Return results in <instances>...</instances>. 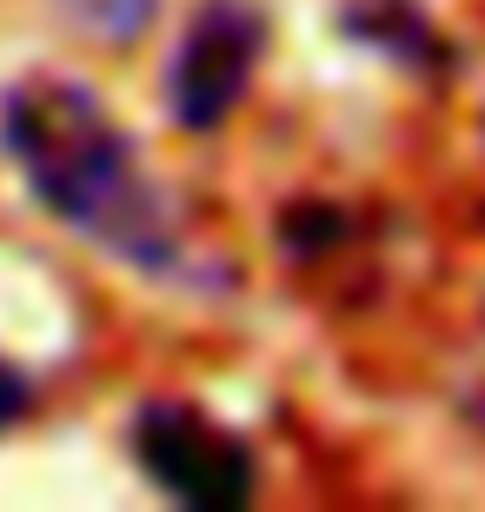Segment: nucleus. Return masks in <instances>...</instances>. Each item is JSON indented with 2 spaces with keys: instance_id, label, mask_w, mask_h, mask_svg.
I'll list each match as a JSON object with an SVG mask.
<instances>
[{
  "instance_id": "f257e3e1",
  "label": "nucleus",
  "mask_w": 485,
  "mask_h": 512,
  "mask_svg": "<svg viewBox=\"0 0 485 512\" xmlns=\"http://www.w3.org/2000/svg\"><path fill=\"white\" fill-rule=\"evenodd\" d=\"M0 140L14 153L20 180L60 227L94 240L100 253L140 266L153 280L193 273L187 227L160 187L133 133L107 114L94 87L67 74H27L0 94Z\"/></svg>"
},
{
  "instance_id": "f03ea898",
  "label": "nucleus",
  "mask_w": 485,
  "mask_h": 512,
  "mask_svg": "<svg viewBox=\"0 0 485 512\" xmlns=\"http://www.w3.org/2000/svg\"><path fill=\"white\" fill-rule=\"evenodd\" d=\"M133 466L187 512H240L260 493V459L193 399H147L127 426Z\"/></svg>"
},
{
  "instance_id": "7ed1b4c3",
  "label": "nucleus",
  "mask_w": 485,
  "mask_h": 512,
  "mask_svg": "<svg viewBox=\"0 0 485 512\" xmlns=\"http://www.w3.org/2000/svg\"><path fill=\"white\" fill-rule=\"evenodd\" d=\"M266 40L273 27L260 0H200L167 60V114L187 133H220L253 94Z\"/></svg>"
},
{
  "instance_id": "20e7f679",
  "label": "nucleus",
  "mask_w": 485,
  "mask_h": 512,
  "mask_svg": "<svg viewBox=\"0 0 485 512\" xmlns=\"http://www.w3.org/2000/svg\"><path fill=\"white\" fill-rule=\"evenodd\" d=\"M339 34L373 47L379 60L406 67V74H439L446 67V40H439V27L426 20L419 0H346Z\"/></svg>"
},
{
  "instance_id": "39448f33",
  "label": "nucleus",
  "mask_w": 485,
  "mask_h": 512,
  "mask_svg": "<svg viewBox=\"0 0 485 512\" xmlns=\"http://www.w3.org/2000/svg\"><path fill=\"white\" fill-rule=\"evenodd\" d=\"M27 413H34V380H27V373L0 353V433H14Z\"/></svg>"
}]
</instances>
